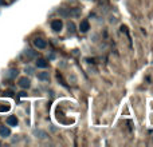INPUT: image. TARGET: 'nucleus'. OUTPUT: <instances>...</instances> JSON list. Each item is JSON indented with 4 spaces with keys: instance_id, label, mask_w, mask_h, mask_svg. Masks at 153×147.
I'll list each match as a JSON object with an SVG mask.
<instances>
[{
    "instance_id": "nucleus-11",
    "label": "nucleus",
    "mask_w": 153,
    "mask_h": 147,
    "mask_svg": "<svg viewBox=\"0 0 153 147\" xmlns=\"http://www.w3.org/2000/svg\"><path fill=\"white\" fill-rule=\"evenodd\" d=\"M34 67H31V66H26L24 67V72L26 74H28V75H32V74H34Z\"/></svg>"
},
{
    "instance_id": "nucleus-13",
    "label": "nucleus",
    "mask_w": 153,
    "mask_h": 147,
    "mask_svg": "<svg viewBox=\"0 0 153 147\" xmlns=\"http://www.w3.org/2000/svg\"><path fill=\"white\" fill-rule=\"evenodd\" d=\"M67 27H69V31L70 32L74 31V23H69V26H67Z\"/></svg>"
},
{
    "instance_id": "nucleus-9",
    "label": "nucleus",
    "mask_w": 153,
    "mask_h": 147,
    "mask_svg": "<svg viewBox=\"0 0 153 147\" xmlns=\"http://www.w3.org/2000/svg\"><path fill=\"white\" fill-rule=\"evenodd\" d=\"M18 74H19V72H18V70L11 68V70H8L5 75H7V78H8V79H13V78H16V76H18Z\"/></svg>"
},
{
    "instance_id": "nucleus-3",
    "label": "nucleus",
    "mask_w": 153,
    "mask_h": 147,
    "mask_svg": "<svg viewBox=\"0 0 153 147\" xmlns=\"http://www.w3.org/2000/svg\"><path fill=\"white\" fill-rule=\"evenodd\" d=\"M32 43H34V46L38 50H45V48L47 47V42H46L45 39H42V37H35V39L32 40Z\"/></svg>"
},
{
    "instance_id": "nucleus-7",
    "label": "nucleus",
    "mask_w": 153,
    "mask_h": 147,
    "mask_svg": "<svg viewBox=\"0 0 153 147\" xmlns=\"http://www.w3.org/2000/svg\"><path fill=\"white\" fill-rule=\"evenodd\" d=\"M38 79H39V80H42V82H48L50 80V74L48 72H39L38 74Z\"/></svg>"
},
{
    "instance_id": "nucleus-10",
    "label": "nucleus",
    "mask_w": 153,
    "mask_h": 147,
    "mask_svg": "<svg viewBox=\"0 0 153 147\" xmlns=\"http://www.w3.org/2000/svg\"><path fill=\"white\" fill-rule=\"evenodd\" d=\"M34 135L36 138H40V139H45V138H47V134H46L45 131H42V130H34Z\"/></svg>"
},
{
    "instance_id": "nucleus-6",
    "label": "nucleus",
    "mask_w": 153,
    "mask_h": 147,
    "mask_svg": "<svg viewBox=\"0 0 153 147\" xmlns=\"http://www.w3.org/2000/svg\"><path fill=\"white\" fill-rule=\"evenodd\" d=\"M89 29H90V23H89V20H82L81 23H79V31H81L82 34H86Z\"/></svg>"
},
{
    "instance_id": "nucleus-1",
    "label": "nucleus",
    "mask_w": 153,
    "mask_h": 147,
    "mask_svg": "<svg viewBox=\"0 0 153 147\" xmlns=\"http://www.w3.org/2000/svg\"><path fill=\"white\" fill-rule=\"evenodd\" d=\"M18 86L23 90H28L30 87H31V80H30V78H27V76H22V78L18 79Z\"/></svg>"
},
{
    "instance_id": "nucleus-5",
    "label": "nucleus",
    "mask_w": 153,
    "mask_h": 147,
    "mask_svg": "<svg viewBox=\"0 0 153 147\" xmlns=\"http://www.w3.org/2000/svg\"><path fill=\"white\" fill-rule=\"evenodd\" d=\"M5 122H7V126H11V127H16V126H18V123H19L18 118H16L15 115H10V116H7Z\"/></svg>"
},
{
    "instance_id": "nucleus-8",
    "label": "nucleus",
    "mask_w": 153,
    "mask_h": 147,
    "mask_svg": "<svg viewBox=\"0 0 153 147\" xmlns=\"http://www.w3.org/2000/svg\"><path fill=\"white\" fill-rule=\"evenodd\" d=\"M36 67L38 68H47L48 67V62L45 59H38L36 60Z\"/></svg>"
},
{
    "instance_id": "nucleus-2",
    "label": "nucleus",
    "mask_w": 153,
    "mask_h": 147,
    "mask_svg": "<svg viewBox=\"0 0 153 147\" xmlns=\"http://www.w3.org/2000/svg\"><path fill=\"white\" fill-rule=\"evenodd\" d=\"M62 28H63V21L61 20V19H54L53 21H51V29L55 32H59L62 31Z\"/></svg>"
},
{
    "instance_id": "nucleus-12",
    "label": "nucleus",
    "mask_w": 153,
    "mask_h": 147,
    "mask_svg": "<svg viewBox=\"0 0 153 147\" xmlns=\"http://www.w3.org/2000/svg\"><path fill=\"white\" fill-rule=\"evenodd\" d=\"M24 54H26L28 58H35V52L34 51H31V50H26L24 51Z\"/></svg>"
},
{
    "instance_id": "nucleus-14",
    "label": "nucleus",
    "mask_w": 153,
    "mask_h": 147,
    "mask_svg": "<svg viewBox=\"0 0 153 147\" xmlns=\"http://www.w3.org/2000/svg\"><path fill=\"white\" fill-rule=\"evenodd\" d=\"M3 3H4V1H3V0H0V5H1V4H3Z\"/></svg>"
},
{
    "instance_id": "nucleus-4",
    "label": "nucleus",
    "mask_w": 153,
    "mask_h": 147,
    "mask_svg": "<svg viewBox=\"0 0 153 147\" xmlns=\"http://www.w3.org/2000/svg\"><path fill=\"white\" fill-rule=\"evenodd\" d=\"M11 137V130L8 126H0V138L3 139H7Z\"/></svg>"
},
{
    "instance_id": "nucleus-15",
    "label": "nucleus",
    "mask_w": 153,
    "mask_h": 147,
    "mask_svg": "<svg viewBox=\"0 0 153 147\" xmlns=\"http://www.w3.org/2000/svg\"><path fill=\"white\" fill-rule=\"evenodd\" d=\"M0 146H1V142H0Z\"/></svg>"
}]
</instances>
